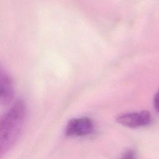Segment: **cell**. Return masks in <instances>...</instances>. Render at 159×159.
Instances as JSON below:
<instances>
[{
  "label": "cell",
  "instance_id": "cell-3",
  "mask_svg": "<svg viewBox=\"0 0 159 159\" xmlns=\"http://www.w3.org/2000/svg\"><path fill=\"white\" fill-rule=\"evenodd\" d=\"M94 129L92 120L88 117L71 119L65 127V134L71 137H82L91 134Z\"/></svg>",
  "mask_w": 159,
  "mask_h": 159
},
{
  "label": "cell",
  "instance_id": "cell-4",
  "mask_svg": "<svg viewBox=\"0 0 159 159\" xmlns=\"http://www.w3.org/2000/svg\"><path fill=\"white\" fill-rule=\"evenodd\" d=\"M14 94V87L9 75L1 68L0 71V101L2 105L11 102Z\"/></svg>",
  "mask_w": 159,
  "mask_h": 159
},
{
  "label": "cell",
  "instance_id": "cell-2",
  "mask_svg": "<svg viewBox=\"0 0 159 159\" xmlns=\"http://www.w3.org/2000/svg\"><path fill=\"white\" fill-rule=\"evenodd\" d=\"M116 120L119 124L127 127H142L150 124L152 114L148 111L126 112L119 115Z\"/></svg>",
  "mask_w": 159,
  "mask_h": 159
},
{
  "label": "cell",
  "instance_id": "cell-1",
  "mask_svg": "<svg viewBox=\"0 0 159 159\" xmlns=\"http://www.w3.org/2000/svg\"><path fill=\"white\" fill-rule=\"evenodd\" d=\"M26 105L17 99L2 117L0 122V157L11 150L17 142L24 127Z\"/></svg>",
  "mask_w": 159,
  "mask_h": 159
},
{
  "label": "cell",
  "instance_id": "cell-5",
  "mask_svg": "<svg viewBox=\"0 0 159 159\" xmlns=\"http://www.w3.org/2000/svg\"><path fill=\"white\" fill-rule=\"evenodd\" d=\"M158 93H157L154 96V98H153V106H154V108L155 109V110L157 111H158Z\"/></svg>",
  "mask_w": 159,
  "mask_h": 159
}]
</instances>
